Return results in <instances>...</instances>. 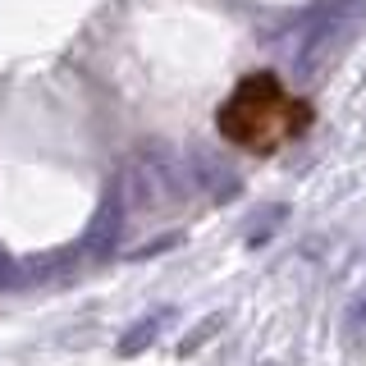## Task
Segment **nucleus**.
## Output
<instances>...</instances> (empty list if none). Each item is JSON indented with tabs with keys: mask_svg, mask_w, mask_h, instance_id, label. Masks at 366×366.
Returning <instances> with one entry per match:
<instances>
[{
	"mask_svg": "<svg viewBox=\"0 0 366 366\" xmlns=\"http://www.w3.org/2000/svg\"><path fill=\"white\" fill-rule=\"evenodd\" d=\"M316 124V110L307 97L284 87L280 74L270 69H257V74H243L234 83V92L220 101L215 110V129L229 147L247 156H280L284 147H293L297 137H307Z\"/></svg>",
	"mask_w": 366,
	"mask_h": 366,
	"instance_id": "1",
	"label": "nucleus"
}]
</instances>
